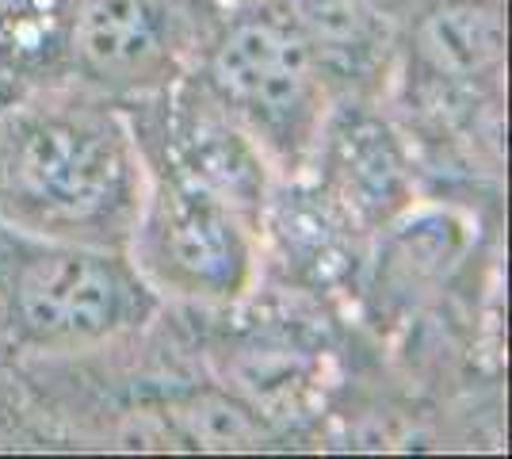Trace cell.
Returning <instances> with one entry per match:
<instances>
[{
  "label": "cell",
  "instance_id": "cell-1",
  "mask_svg": "<svg viewBox=\"0 0 512 459\" xmlns=\"http://www.w3.org/2000/svg\"><path fill=\"white\" fill-rule=\"evenodd\" d=\"M150 173L115 104L81 85L0 104V226L127 249Z\"/></svg>",
  "mask_w": 512,
  "mask_h": 459
},
{
  "label": "cell",
  "instance_id": "cell-2",
  "mask_svg": "<svg viewBox=\"0 0 512 459\" xmlns=\"http://www.w3.org/2000/svg\"><path fill=\"white\" fill-rule=\"evenodd\" d=\"M218 108L279 169H299L325 127L333 92L287 0L241 4L207 46Z\"/></svg>",
  "mask_w": 512,
  "mask_h": 459
},
{
  "label": "cell",
  "instance_id": "cell-3",
  "mask_svg": "<svg viewBox=\"0 0 512 459\" xmlns=\"http://www.w3.org/2000/svg\"><path fill=\"white\" fill-rule=\"evenodd\" d=\"M4 234L0 310L16 345L88 352L150 318V284L138 276L127 249L27 238L16 230Z\"/></svg>",
  "mask_w": 512,
  "mask_h": 459
},
{
  "label": "cell",
  "instance_id": "cell-4",
  "mask_svg": "<svg viewBox=\"0 0 512 459\" xmlns=\"http://www.w3.org/2000/svg\"><path fill=\"white\" fill-rule=\"evenodd\" d=\"M127 257L150 291L192 303H237L256 276L249 222L203 176H150Z\"/></svg>",
  "mask_w": 512,
  "mask_h": 459
},
{
  "label": "cell",
  "instance_id": "cell-5",
  "mask_svg": "<svg viewBox=\"0 0 512 459\" xmlns=\"http://www.w3.org/2000/svg\"><path fill=\"white\" fill-rule=\"evenodd\" d=\"M50 23L73 85L107 100L169 88L188 50L176 0H54Z\"/></svg>",
  "mask_w": 512,
  "mask_h": 459
},
{
  "label": "cell",
  "instance_id": "cell-6",
  "mask_svg": "<svg viewBox=\"0 0 512 459\" xmlns=\"http://www.w3.org/2000/svg\"><path fill=\"white\" fill-rule=\"evenodd\" d=\"M333 96H367L386 85L398 23L363 0H287Z\"/></svg>",
  "mask_w": 512,
  "mask_h": 459
},
{
  "label": "cell",
  "instance_id": "cell-7",
  "mask_svg": "<svg viewBox=\"0 0 512 459\" xmlns=\"http://www.w3.org/2000/svg\"><path fill=\"white\" fill-rule=\"evenodd\" d=\"M406 23L413 58L440 81L474 85L505 66L509 31L501 0H425Z\"/></svg>",
  "mask_w": 512,
  "mask_h": 459
},
{
  "label": "cell",
  "instance_id": "cell-8",
  "mask_svg": "<svg viewBox=\"0 0 512 459\" xmlns=\"http://www.w3.org/2000/svg\"><path fill=\"white\" fill-rule=\"evenodd\" d=\"M192 440H199V448H245V440H253V425L249 417L234 410V406H211L199 402L192 414H184Z\"/></svg>",
  "mask_w": 512,
  "mask_h": 459
},
{
  "label": "cell",
  "instance_id": "cell-9",
  "mask_svg": "<svg viewBox=\"0 0 512 459\" xmlns=\"http://www.w3.org/2000/svg\"><path fill=\"white\" fill-rule=\"evenodd\" d=\"M54 0H0V46H20L27 31L43 27L50 20Z\"/></svg>",
  "mask_w": 512,
  "mask_h": 459
},
{
  "label": "cell",
  "instance_id": "cell-10",
  "mask_svg": "<svg viewBox=\"0 0 512 459\" xmlns=\"http://www.w3.org/2000/svg\"><path fill=\"white\" fill-rule=\"evenodd\" d=\"M363 4H371L379 16H386V20H394L398 27H402V23H406L413 12L425 4V0H363Z\"/></svg>",
  "mask_w": 512,
  "mask_h": 459
},
{
  "label": "cell",
  "instance_id": "cell-11",
  "mask_svg": "<svg viewBox=\"0 0 512 459\" xmlns=\"http://www.w3.org/2000/svg\"><path fill=\"white\" fill-rule=\"evenodd\" d=\"M226 8H241V4H256V0H222Z\"/></svg>",
  "mask_w": 512,
  "mask_h": 459
}]
</instances>
